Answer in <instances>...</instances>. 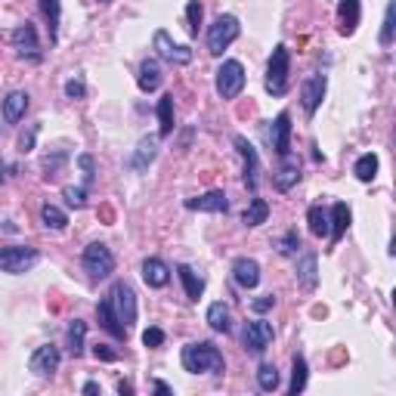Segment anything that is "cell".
<instances>
[{
    "instance_id": "30",
    "label": "cell",
    "mask_w": 396,
    "mask_h": 396,
    "mask_svg": "<svg viewBox=\"0 0 396 396\" xmlns=\"http://www.w3.org/2000/svg\"><path fill=\"white\" fill-rule=\"evenodd\" d=\"M307 220H309V232H313L316 238H322V236H328V232H331V220H328V211H322L319 205H313V207H309Z\"/></svg>"
},
{
    "instance_id": "25",
    "label": "cell",
    "mask_w": 396,
    "mask_h": 396,
    "mask_svg": "<svg viewBox=\"0 0 396 396\" xmlns=\"http://www.w3.org/2000/svg\"><path fill=\"white\" fill-rule=\"evenodd\" d=\"M298 282L304 291H316L319 285V273H316V254H304L298 260Z\"/></svg>"
},
{
    "instance_id": "27",
    "label": "cell",
    "mask_w": 396,
    "mask_h": 396,
    "mask_svg": "<svg viewBox=\"0 0 396 396\" xmlns=\"http://www.w3.org/2000/svg\"><path fill=\"white\" fill-rule=\"evenodd\" d=\"M158 136L165 139V136H170L174 134V96L170 93H165V96L158 99Z\"/></svg>"
},
{
    "instance_id": "32",
    "label": "cell",
    "mask_w": 396,
    "mask_h": 396,
    "mask_svg": "<svg viewBox=\"0 0 396 396\" xmlns=\"http://www.w3.org/2000/svg\"><path fill=\"white\" fill-rule=\"evenodd\" d=\"M267 217H269V205L263 198H251V205H248V211H245V226H260V223H267Z\"/></svg>"
},
{
    "instance_id": "49",
    "label": "cell",
    "mask_w": 396,
    "mask_h": 396,
    "mask_svg": "<svg viewBox=\"0 0 396 396\" xmlns=\"http://www.w3.org/2000/svg\"><path fill=\"white\" fill-rule=\"evenodd\" d=\"M84 393L96 396V393H99V384H96V381H87V384H84Z\"/></svg>"
},
{
    "instance_id": "19",
    "label": "cell",
    "mask_w": 396,
    "mask_h": 396,
    "mask_svg": "<svg viewBox=\"0 0 396 396\" xmlns=\"http://www.w3.org/2000/svg\"><path fill=\"white\" fill-rule=\"evenodd\" d=\"M136 84L143 93H155L161 87V65L155 59H143L139 62V75H136Z\"/></svg>"
},
{
    "instance_id": "38",
    "label": "cell",
    "mask_w": 396,
    "mask_h": 396,
    "mask_svg": "<svg viewBox=\"0 0 396 396\" xmlns=\"http://www.w3.org/2000/svg\"><path fill=\"white\" fill-rule=\"evenodd\" d=\"M276 248H279V254H282V257H291V254H298V248H300V236H298V229L285 232V236L276 242Z\"/></svg>"
},
{
    "instance_id": "14",
    "label": "cell",
    "mask_w": 396,
    "mask_h": 396,
    "mask_svg": "<svg viewBox=\"0 0 396 396\" xmlns=\"http://www.w3.org/2000/svg\"><path fill=\"white\" fill-rule=\"evenodd\" d=\"M186 207H189V211L226 214L229 211V198H226V192L214 189V192H205V196H198V198H186Z\"/></svg>"
},
{
    "instance_id": "20",
    "label": "cell",
    "mask_w": 396,
    "mask_h": 396,
    "mask_svg": "<svg viewBox=\"0 0 396 396\" xmlns=\"http://www.w3.org/2000/svg\"><path fill=\"white\" fill-rule=\"evenodd\" d=\"M25 112H28V93L25 90H13L10 96L4 99V121L15 124V121L25 118Z\"/></svg>"
},
{
    "instance_id": "36",
    "label": "cell",
    "mask_w": 396,
    "mask_h": 396,
    "mask_svg": "<svg viewBox=\"0 0 396 396\" xmlns=\"http://www.w3.org/2000/svg\"><path fill=\"white\" fill-rule=\"evenodd\" d=\"M393 28H396V4L390 0L384 10V25H381V34H378V41H381V46H390L393 44Z\"/></svg>"
},
{
    "instance_id": "40",
    "label": "cell",
    "mask_w": 396,
    "mask_h": 396,
    "mask_svg": "<svg viewBox=\"0 0 396 396\" xmlns=\"http://www.w3.org/2000/svg\"><path fill=\"white\" fill-rule=\"evenodd\" d=\"M186 19H189V34L196 37L198 25H201V4H198V0H192V4L186 6Z\"/></svg>"
},
{
    "instance_id": "12",
    "label": "cell",
    "mask_w": 396,
    "mask_h": 396,
    "mask_svg": "<svg viewBox=\"0 0 396 396\" xmlns=\"http://www.w3.org/2000/svg\"><path fill=\"white\" fill-rule=\"evenodd\" d=\"M236 149L245 161V183L251 192H257V174H260V158H257V149L248 143L245 136H236Z\"/></svg>"
},
{
    "instance_id": "15",
    "label": "cell",
    "mask_w": 396,
    "mask_h": 396,
    "mask_svg": "<svg viewBox=\"0 0 396 396\" xmlns=\"http://www.w3.org/2000/svg\"><path fill=\"white\" fill-rule=\"evenodd\" d=\"M13 46L19 50V56H28V59H41V46H37V31H34V25H19L13 31Z\"/></svg>"
},
{
    "instance_id": "10",
    "label": "cell",
    "mask_w": 396,
    "mask_h": 396,
    "mask_svg": "<svg viewBox=\"0 0 396 396\" xmlns=\"http://www.w3.org/2000/svg\"><path fill=\"white\" fill-rule=\"evenodd\" d=\"M325 90H328V77L325 75H309L304 81V87H300V103H304L307 115H316V108H319L325 99Z\"/></svg>"
},
{
    "instance_id": "28",
    "label": "cell",
    "mask_w": 396,
    "mask_h": 396,
    "mask_svg": "<svg viewBox=\"0 0 396 396\" xmlns=\"http://www.w3.org/2000/svg\"><path fill=\"white\" fill-rule=\"evenodd\" d=\"M207 325H211L214 331H226L232 328V316H229V307L223 304V300H217V304H211L207 307Z\"/></svg>"
},
{
    "instance_id": "8",
    "label": "cell",
    "mask_w": 396,
    "mask_h": 396,
    "mask_svg": "<svg viewBox=\"0 0 396 396\" xmlns=\"http://www.w3.org/2000/svg\"><path fill=\"white\" fill-rule=\"evenodd\" d=\"M152 46L158 50V56L170 62V65H189L192 62V50L189 46H180V44H174V37L167 34V31H155V37H152Z\"/></svg>"
},
{
    "instance_id": "16",
    "label": "cell",
    "mask_w": 396,
    "mask_h": 396,
    "mask_svg": "<svg viewBox=\"0 0 396 396\" xmlns=\"http://www.w3.org/2000/svg\"><path fill=\"white\" fill-rule=\"evenodd\" d=\"M143 282L149 285V288H165L170 282V267L158 257H146L143 260Z\"/></svg>"
},
{
    "instance_id": "3",
    "label": "cell",
    "mask_w": 396,
    "mask_h": 396,
    "mask_svg": "<svg viewBox=\"0 0 396 396\" xmlns=\"http://www.w3.org/2000/svg\"><path fill=\"white\" fill-rule=\"evenodd\" d=\"M242 34V25H238V19L236 15H229V13H223V15H217L214 19V25L207 28V53H214V56H220L226 46L236 41V37Z\"/></svg>"
},
{
    "instance_id": "39",
    "label": "cell",
    "mask_w": 396,
    "mask_h": 396,
    "mask_svg": "<svg viewBox=\"0 0 396 396\" xmlns=\"http://www.w3.org/2000/svg\"><path fill=\"white\" fill-rule=\"evenodd\" d=\"M62 196H65V201L72 207H84V205H87V192H84L81 186H65V189H62Z\"/></svg>"
},
{
    "instance_id": "21",
    "label": "cell",
    "mask_w": 396,
    "mask_h": 396,
    "mask_svg": "<svg viewBox=\"0 0 396 396\" xmlns=\"http://www.w3.org/2000/svg\"><path fill=\"white\" fill-rule=\"evenodd\" d=\"M96 316H99V325H103V328H106L115 340H124V338H127V328H124V325L118 322V316H115V309H112V304H108V298L99 300Z\"/></svg>"
},
{
    "instance_id": "26",
    "label": "cell",
    "mask_w": 396,
    "mask_h": 396,
    "mask_svg": "<svg viewBox=\"0 0 396 396\" xmlns=\"http://www.w3.org/2000/svg\"><path fill=\"white\" fill-rule=\"evenodd\" d=\"M177 273H180V282H183V288H186V298L189 300H198L201 298V291H205V279H201L192 267H177Z\"/></svg>"
},
{
    "instance_id": "47",
    "label": "cell",
    "mask_w": 396,
    "mask_h": 396,
    "mask_svg": "<svg viewBox=\"0 0 396 396\" xmlns=\"http://www.w3.org/2000/svg\"><path fill=\"white\" fill-rule=\"evenodd\" d=\"M93 356H96V359H103V362H115V359H118V353H112V350H108L106 344L93 347Z\"/></svg>"
},
{
    "instance_id": "45",
    "label": "cell",
    "mask_w": 396,
    "mask_h": 396,
    "mask_svg": "<svg viewBox=\"0 0 396 396\" xmlns=\"http://www.w3.org/2000/svg\"><path fill=\"white\" fill-rule=\"evenodd\" d=\"M65 96H68V99H81V96H84V84L77 81V77H72V81L65 84Z\"/></svg>"
},
{
    "instance_id": "13",
    "label": "cell",
    "mask_w": 396,
    "mask_h": 396,
    "mask_svg": "<svg viewBox=\"0 0 396 396\" xmlns=\"http://www.w3.org/2000/svg\"><path fill=\"white\" fill-rule=\"evenodd\" d=\"M232 279H236L238 288H257L260 285V263L254 257H238L232 263Z\"/></svg>"
},
{
    "instance_id": "44",
    "label": "cell",
    "mask_w": 396,
    "mask_h": 396,
    "mask_svg": "<svg viewBox=\"0 0 396 396\" xmlns=\"http://www.w3.org/2000/svg\"><path fill=\"white\" fill-rule=\"evenodd\" d=\"M273 304H276L273 294H263V298L251 300V309H254V313H267V309H273Z\"/></svg>"
},
{
    "instance_id": "23",
    "label": "cell",
    "mask_w": 396,
    "mask_h": 396,
    "mask_svg": "<svg viewBox=\"0 0 396 396\" xmlns=\"http://www.w3.org/2000/svg\"><path fill=\"white\" fill-rule=\"evenodd\" d=\"M155 155H158V139L155 136H143L134 152V158H130V167L134 170H146L155 161Z\"/></svg>"
},
{
    "instance_id": "48",
    "label": "cell",
    "mask_w": 396,
    "mask_h": 396,
    "mask_svg": "<svg viewBox=\"0 0 396 396\" xmlns=\"http://www.w3.org/2000/svg\"><path fill=\"white\" fill-rule=\"evenodd\" d=\"M155 393H161V396H170L174 390H170V387H167L165 381H155Z\"/></svg>"
},
{
    "instance_id": "51",
    "label": "cell",
    "mask_w": 396,
    "mask_h": 396,
    "mask_svg": "<svg viewBox=\"0 0 396 396\" xmlns=\"http://www.w3.org/2000/svg\"><path fill=\"white\" fill-rule=\"evenodd\" d=\"M0 183H4V165H0Z\"/></svg>"
},
{
    "instance_id": "52",
    "label": "cell",
    "mask_w": 396,
    "mask_h": 396,
    "mask_svg": "<svg viewBox=\"0 0 396 396\" xmlns=\"http://www.w3.org/2000/svg\"><path fill=\"white\" fill-rule=\"evenodd\" d=\"M99 4H108V0H99Z\"/></svg>"
},
{
    "instance_id": "35",
    "label": "cell",
    "mask_w": 396,
    "mask_h": 396,
    "mask_svg": "<svg viewBox=\"0 0 396 396\" xmlns=\"http://www.w3.org/2000/svg\"><path fill=\"white\" fill-rule=\"evenodd\" d=\"M41 220H44L46 229H65V226H68L65 211H59L56 205H44V207H41Z\"/></svg>"
},
{
    "instance_id": "18",
    "label": "cell",
    "mask_w": 396,
    "mask_h": 396,
    "mask_svg": "<svg viewBox=\"0 0 396 396\" xmlns=\"http://www.w3.org/2000/svg\"><path fill=\"white\" fill-rule=\"evenodd\" d=\"M359 15H362V4H359V0H340V4H338L340 34H353L356 25H359Z\"/></svg>"
},
{
    "instance_id": "42",
    "label": "cell",
    "mask_w": 396,
    "mask_h": 396,
    "mask_svg": "<svg viewBox=\"0 0 396 396\" xmlns=\"http://www.w3.org/2000/svg\"><path fill=\"white\" fill-rule=\"evenodd\" d=\"M143 344L146 347H161V344H165V331H161V328H146L143 331Z\"/></svg>"
},
{
    "instance_id": "34",
    "label": "cell",
    "mask_w": 396,
    "mask_h": 396,
    "mask_svg": "<svg viewBox=\"0 0 396 396\" xmlns=\"http://www.w3.org/2000/svg\"><path fill=\"white\" fill-rule=\"evenodd\" d=\"M304 387H307V359L304 356H294V362H291V396L304 393Z\"/></svg>"
},
{
    "instance_id": "31",
    "label": "cell",
    "mask_w": 396,
    "mask_h": 396,
    "mask_svg": "<svg viewBox=\"0 0 396 396\" xmlns=\"http://www.w3.org/2000/svg\"><path fill=\"white\" fill-rule=\"evenodd\" d=\"M41 10L46 15V22H50V44H56L59 41V19H62L59 0H41Z\"/></svg>"
},
{
    "instance_id": "11",
    "label": "cell",
    "mask_w": 396,
    "mask_h": 396,
    "mask_svg": "<svg viewBox=\"0 0 396 396\" xmlns=\"http://www.w3.org/2000/svg\"><path fill=\"white\" fill-rule=\"evenodd\" d=\"M59 362H62V353H59V347H53V344H44V347H37L34 353H31V359H28V369L34 371V375H53V371L59 369Z\"/></svg>"
},
{
    "instance_id": "24",
    "label": "cell",
    "mask_w": 396,
    "mask_h": 396,
    "mask_svg": "<svg viewBox=\"0 0 396 396\" xmlns=\"http://www.w3.org/2000/svg\"><path fill=\"white\" fill-rule=\"evenodd\" d=\"M328 220H331V232H328V238H331V245H338V242H340V236H344L347 226H350V207H347L344 201H338V205L331 207Z\"/></svg>"
},
{
    "instance_id": "7",
    "label": "cell",
    "mask_w": 396,
    "mask_h": 396,
    "mask_svg": "<svg viewBox=\"0 0 396 396\" xmlns=\"http://www.w3.org/2000/svg\"><path fill=\"white\" fill-rule=\"evenodd\" d=\"M245 90V65L238 59H226L217 68V93L223 99H236Z\"/></svg>"
},
{
    "instance_id": "17",
    "label": "cell",
    "mask_w": 396,
    "mask_h": 396,
    "mask_svg": "<svg viewBox=\"0 0 396 396\" xmlns=\"http://www.w3.org/2000/svg\"><path fill=\"white\" fill-rule=\"evenodd\" d=\"M273 149H276V155H282V158L291 152V115L288 112H282L273 124Z\"/></svg>"
},
{
    "instance_id": "2",
    "label": "cell",
    "mask_w": 396,
    "mask_h": 396,
    "mask_svg": "<svg viewBox=\"0 0 396 396\" xmlns=\"http://www.w3.org/2000/svg\"><path fill=\"white\" fill-rule=\"evenodd\" d=\"M288 72H291V53L285 44H279L269 56L267 65V93L273 96H285L288 93Z\"/></svg>"
},
{
    "instance_id": "9",
    "label": "cell",
    "mask_w": 396,
    "mask_h": 396,
    "mask_svg": "<svg viewBox=\"0 0 396 396\" xmlns=\"http://www.w3.org/2000/svg\"><path fill=\"white\" fill-rule=\"evenodd\" d=\"M273 338H276V331H273V325H269L267 319L248 322V328H245V350H251L254 356L267 353L269 344H273Z\"/></svg>"
},
{
    "instance_id": "29",
    "label": "cell",
    "mask_w": 396,
    "mask_h": 396,
    "mask_svg": "<svg viewBox=\"0 0 396 396\" xmlns=\"http://www.w3.org/2000/svg\"><path fill=\"white\" fill-rule=\"evenodd\" d=\"M353 174H356V180H362V183H371L378 177V155L375 152H366L359 161L353 165Z\"/></svg>"
},
{
    "instance_id": "37",
    "label": "cell",
    "mask_w": 396,
    "mask_h": 396,
    "mask_svg": "<svg viewBox=\"0 0 396 396\" xmlns=\"http://www.w3.org/2000/svg\"><path fill=\"white\" fill-rule=\"evenodd\" d=\"M257 384H260L263 393H273L279 387V369L269 366V362H263V366L257 369Z\"/></svg>"
},
{
    "instance_id": "6",
    "label": "cell",
    "mask_w": 396,
    "mask_h": 396,
    "mask_svg": "<svg viewBox=\"0 0 396 396\" xmlns=\"http://www.w3.org/2000/svg\"><path fill=\"white\" fill-rule=\"evenodd\" d=\"M108 304H112L115 316H118V322L124 328H130V325L136 322V294L130 288L127 282H115L112 291H108Z\"/></svg>"
},
{
    "instance_id": "5",
    "label": "cell",
    "mask_w": 396,
    "mask_h": 396,
    "mask_svg": "<svg viewBox=\"0 0 396 396\" xmlns=\"http://www.w3.org/2000/svg\"><path fill=\"white\" fill-rule=\"evenodd\" d=\"M84 273H87L90 279H106V276H112L115 273V254L108 251V248L103 242H93L84 248Z\"/></svg>"
},
{
    "instance_id": "41",
    "label": "cell",
    "mask_w": 396,
    "mask_h": 396,
    "mask_svg": "<svg viewBox=\"0 0 396 396\" xmlns=\"http://www.w3.org/2000/svg\"><path fill=\"white\" fill-rule=\"evenodd\" d=\"M62 165H65V152H56L53 158L46 155V158H44V170H46V177H56V170H59Z\"/></svg>"
},
{
    "instance_id": "33",
    "label": "cell",
    "mask_w": 396,
    "mask_h": 396,
    "mask_svg": "<svg viewBox=\"0 0 396 396\" xmlns=\"http://www.w3.org/2000/svg\"><path fill=\"white\" fill-rule=\"evenodd\" d=\"M84 335H87V322L75 319L72 325H68V353H72L75 359L84 353Z\"/></svg>"
},
{
    "instance_id": "43",
    "label": "cell",
    "mask_w": 396,
    "mask_h": 396,
    "mask_svg": "<svg viewBox=\"0 0 396 396\" xmlns=\"http://www.w3.org/2000/svg\"><path fill=\"white\" fill-rule=\"evenodd\" d=\"M77 167L84 170V177H87V183L93 180V174H96V161H93V155H77Z\"/></svg>"
},
{
    "instance_id": "4",
    "label": "cell",
    "mask_w": 396,
    "mask_h": 396,
    "mask_svg": "<svg viewBox=\"0 0 396 396\" xmlns=\"http://www.w3.org/2000/svg\"><path fill=\"white\" fill-rule=\"evenodd\" d=\"M37 257H41V254L31 245H6V248H0V269L10 276H22L34 267Z\"/></svg>"
},
{
    "instance_id": "1",
    "label": "cell",
    "mask_w": 396,
    "mask_h": 396,
    "mask_svg": "<svg viewBox=\"0 0 396 396\" xmlns=\"http://www.w3.org/2000/svg\"><path fill=\"white\" fill-rule=\"evenodd\" d=\"M183 369L192 371V375H201V371H223V353L217 350L211 340H196V344H186L183 347Z\"/></svg>"
},
{
    "instance_id": "22",
    "label": "cell",
    "mask_w": 396,
    "mask_h": 396,
    "mask_svg": "<svg viewBox=\"0 0 396 396\" xmlns=\"http://www.w3.org/2000/svg\"><path fill=\"white\" fill-rule=\"evenodd\" d=\"M298 180H300V165H298L294 158H288V155H285V165L273 174V186H276L279 192H288L291 186H298Z\"/></svg>"
},
{
    "instance_id": "46",
    "label": "cell",
    "mask_w": 396,
    "mask_h": 396,
    "mask_svg": "<svg viewBox=\"0 0 396 396\" xmlns=\"http://www.w3.org/2000/svg\"><path fill=\"white\" fill-rule=\"evenodd\" d=\"M34 136H37V127H31L28 134H22V136H19V149H22V152H31V149H34Z\"/></svg>"
},
{
    "instance_id": "50",
    "label": "cell",
    "mask_w": 396,
    "mask_h": 396,
    "mask_svg": "<svg viewBox=\"0 0 396 396\" xmlns=\"http://www.w3.org/2000/svg\"><path fill=\"white\" fill-rule=\"evenodd\" d=\"M118 393H134V384H130V381H121V384H118Z\"/></svg>"
}]
</instances>
